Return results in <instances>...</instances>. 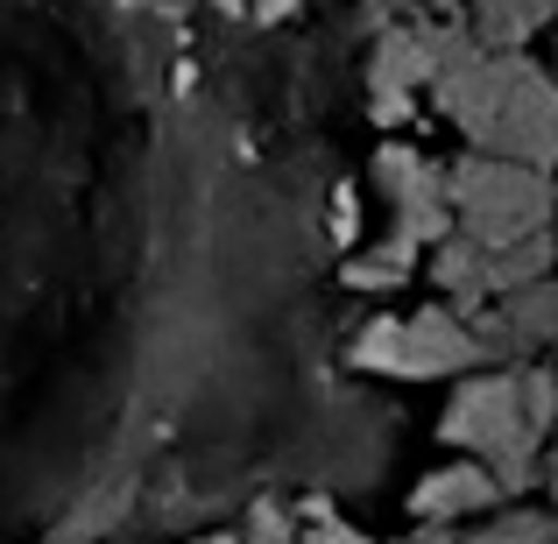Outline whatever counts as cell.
Here are the masks:
<instances>
[{"label": "cell", "instance_id": "cell-1", "mask_svg": "<svg viewBox=\"0 0 558 544\" xmlns=\"http://www.w3.org/2000/svg\"><path fill=\"white\" fill-rule=\"evenodd\" d=\"M432 93L488 164H558V78L537 57H488L460 22L432 28Z\"/></svg>", "mask_w": 558, "mask_h": 544}, {"label": "cell", "instance_id": "cell-2", "mask_svg": "<svg viewBox=\"0 0 558 544\" xmlns=\"http://www.w3.org/2000/svg\"><path fill=\"white\" fill-rule=\"evenodd\" d=\"M551 424H558V367L523 361V367H495V375L466 382L438 418V438L460 446L502 495H517L545 474Z\"/></svg>", "mask_w": 558, "mask_h": 544}, {"label": "cell", "instance_id": "cell-3", "mask_svg": "<svg viewBox=\"0 0 558 544\" xmlns=\"http://www.w3.org/2000/svg\"><path fill=\"white\" fill-rule=\"evenodd\" d=\"M446 219L460 241H474L481 255H502L517 241H537L558 219V184L551 170L523 164H488V156H460L446 170Z\"/></svg>", "mask_w": 558, "mask_h": 544}, {"label": "cell", "instance_id": "cell-4", "mask_svg": "<svg viewBox=\"0 0 558 544\" xmlns=\"http://www.w3.org/2000/svg\"><path fill=\"white\" fill-rule=\"evenodd\" d=\"M361 367H381V375H410V382H432V375H466V367H488L466 333V318H452L446 304L417 318H389V326H368L354 340Z\"/></svg>", "mask_w": 558, "mask_h": 544}, {"label": "cell", "instance_id": "cell-5", "mask_svg": "<svg viewBox=\"0 0 558 544\" xmlns=\"http://www.w3.org/2000/svg\"><path fill=\"white\" fill-rule=\"evenodd\" d=\"M466 333H474V347H481L488 367H523V361L551 354L558 347V276L517 290V298L481 304V312L466 318Z\"/></svg>", "mask_w": 558, "mask_h": 544}, {"label": "cell", "instance_id": "cell-6", "mask_svg": "<svg viewBox=\"0 0 558 544\" xmlns=\"http://www.w3.org/2000/svg\"><path fill=\"white\" fill-rule=\"evenodd\" d=\"M381 191L396 198V241L403 247H417V241H446L452 233V219H446V170H432L424 156H410V149H381Z\"/></svg>", "mask_w": 558, "mask_h": 544}, {"label": "cell", "instance_id": "cell-7", "mask_svg": "<svg viewBox=\"0 0 558 544\" xmlns=\"http://www.w3.org/2000/svg\"><path fill=\"white\" fill-rule=\"evenodd\" d=\"M481 509H502V488H495V481L481 474L474 460H446L438 474L417 481V495H410V517H417V531H446V523L481 517Z\"/></svg>", "mask_w": 558, "mask_h": 544}, {"label": "cell", "instance_id": "cell-8", "mask_svg": "<svg viewBox=\"0 0 558 544\" xmlns=\"http://www.w3.org/2000/svg\"><path fill=\"white\" fill-rule=\"evenodd\" d=\"M545 22H551V8H537V0H481L460 28H466V43L488 50V57H523V43Z\"/></svg>", "mask_w": 558, "mask_h": 544}, {"label": "cell", "instance_id": "cell-9", "mask_svg": "<svg viewBox=\"0 0 558 544\" xmlns=\"http://www.w3.org/2000/svg\"><path fill=\"white\" fill-rule=\"evenodd\" d=\"M481 247L474 241H460V233H446V241L432 247V283L446 290V312L452 318H474L481 304H488V290H481Z\"/></svg>", "mask_w": 558, "mask_h": 544}, {"label": "cell", "instance_id": "cell-10", "mask_svg": "<svg viewBox=\"0 0 558 544\" xmlns=\"http://www.w3.org/2000/svg\"><path fill=\"white\" fill-rule=\"evenodd\" d=\"M545 276H558V241H551V233L517 241V247H502V255L481 262V290H488V304H495V298H517V290L545 283Z\"/></svg>", "mask_w": 558, "mask_h": 544}, {"label": "cell", "instance_id": "cell-11", "mask_svg": "<svg viewBox=\"0 0 558 544\" xmlns=\"http://www.w3.org/2000/svg\"><path fill=\"white\" fill-rule=\"evenodd\" d=\"M403 85H432V28H396V36H381V50H375V93L396 107Z\"/></svg>", "mask_w": 558, "mask_h": 544}, {"label": "cell", "instance_id": "cell-12", "mask_svg": "<svg viewBox=\"0 0 558 544\" xmlns=\"http://www.w3.org/2000/svg\"><path fill=\"white\" fill-rule=\"evenodd\" d=\"M460 544H558V509H495Z\"/></svg>", "mask_w": 558, "mask_h": 544}, {"label": "cell", "instance_id": "cell-13", "mask_svg": "<svg viewBox=\"0 0 558 544\" xmlns=\"http://www.w3.org/2000/svg\"><path fill=\"white\" fill-rule=\"evenodd\" d=\"M304 544H368V537H354V531H340V523H326V531H312Z\"/></svg>", "mask_w": 558, "mask_h": 544}, {"label": "cell", "instance_id": "cell-14", "mask_svg": "<svg viewBox=\"0 0 558 544\" xmlns=\"http://www.w3.org/2000/svg\"><path fill=\"white\" fill-rule=\"evenodd\" d=\"M410 544H460V537H452V531H417Z\"/></svg>", "mask_w": 558, "mask_h": 544}, {"label": "cell", "instance_id": "cell-15", "mask_svg": "<svg viewBox=\"0 0 558 544\" xmlns=\"http://www.w3.org/2000/svg\"><path fill=\"white\" fill-rule=\"evenodd\" d=\"M545 474H551V488H558V438H551V460H545Z\"/></svg>", "mask_w": 558, "mask_h": 544}, {"label": "cell", "instance_id": "cell-16", "mask_svg": "<svg viewBox=\"0 0 558 544\" xmlns=\"http://www.w3.org/2000/svg\"><path fill=\"white\" fill-rule=\"evenodd\" d=\"M551 64H558V57H551Z\"/></svg>", "mask_w": 558, "mask_h": 544}, {"label": "cell", "instance_id": "cell-17", "mask_svg": "<svg viewBox=\"0 0 558 544\" xmlns=\"http://www.w3.org/2000/svg\"><path fill=\"white\" fill-rule=\"evenodd\" d=\"M551 241H558V233H551Z\"/></svg>", "mask_w": 558, "mask_h": 544}]
</instances>
